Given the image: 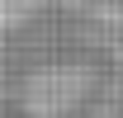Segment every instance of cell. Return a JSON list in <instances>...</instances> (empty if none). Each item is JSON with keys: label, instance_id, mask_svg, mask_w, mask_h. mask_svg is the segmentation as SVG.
<instances>
[{"label": "cell", "instance_id": "obj_1", "mask_svg": "<svg viewBox=\"0 0 123 118\" xmlns=\"http://www.w3.org/2000/svg\"><path fill=\"white\" fill-rule=\"evenodd\" d=\"M95 90V71L80 61H62V66H43L33 71L19 90V104L29 118H66L90 99Z\"/></svg>", "mask_w": 123, "mask_h": 118}, {"label": "cell", "instance_id": "obj_2", "mask_svg": "<svg viewBox=\"0 0 123 118\" xmlns=\"http://www.w3.org/2000/svg\"><path fill=\"white\" fill-rule=\"evenodd\" d=\"M43 5H47V0H0V24L14 33V29H24V24H29Z\"/></svg>", "mask_w": 123, "mask_h": 118}]
</instances>
